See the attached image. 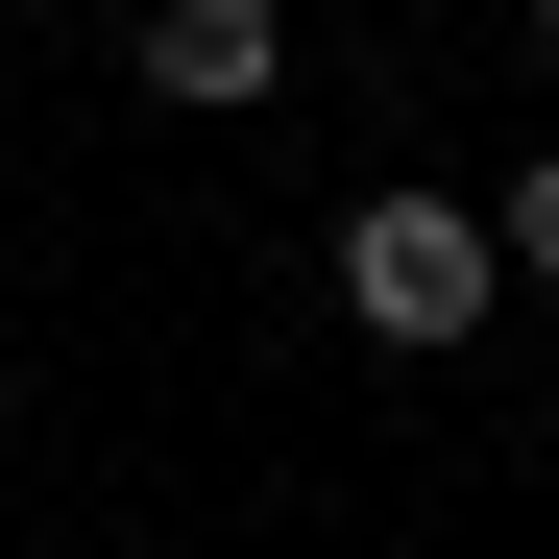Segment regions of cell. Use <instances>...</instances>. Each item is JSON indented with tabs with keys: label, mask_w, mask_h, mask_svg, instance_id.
Listing matches in <instances>:
<instances>
[{
	"label": "cell",
	"mask_w": 559,
	"mask_h": 559,
	"mask_svg": "<svg viewBox=\"0 0 559 559\" xmlns=\"http://www.w3.org/2000/svg\"><path fill=\"white\" fill-rule=\"evenodd\" d=\"M487 293H511V243H487V195H341V317L390 341V365H438V341H487Z\"/></svg>",
	"instance_id": "6da1fadb"
},
{
	"label": "cell",
	"mask_w": 559,
	"mask_h": 559,
	"mask_svg": "<svg viewBox=\"0 0 559 559\" xmlns=\"http://www.w3.org/2000/svg\"><path fill=\"white\" fill-rule=\"evenodd\" d=\"M535 49H559V0H535Z\"/></svg>",
	"instance_id": "277c9868"
},
{
	"label": "cell",
	"mask_w": 559,
	"mask_h": 559,
	"mask_svg": "<svg viewBox=\"0 0 559 559\" xmlns=\"http://www.w3.org/2000/svg\"><path fill=\"white\" fill-rule=\"evenodd\" d=\"M487 243H511V293H559V146H511V170H487Z\"/></svg>",
	"instance_id": "3957f363"
},
{
	"label": "cell",
	"mask_w": 559,
	"mask_h": 559,
	"mask_svg": "<svg viewBox=\"0 0 559 559\" xmlns=\"http://www.w3.org/2000/svg\"><path fill=\"white\" fill-rule=\"evenodd\" d=\"M122 73L170 122H243L267 73H293V0H122Z\"/></svg>",
	"instance_id": "7a4b0ae2"
}]
</instances>
